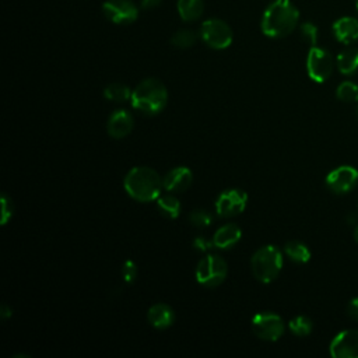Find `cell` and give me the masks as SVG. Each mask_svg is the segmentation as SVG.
<instances>
[{
	"mask_svg": "<svg viewBox=\"0 0 358 358\" xmlns=\"http://www.w3.org/2000/svg\"><path fill=\"white\" fill-rule=\"evenodd\" d=\"M300 20V12L290 0H276L262 17V31L266 37L283 38L290 35Z\"/></svg>",
	"mask_w": 358,
	"mask_h": 358,
	"instance_id": "6da1fadb",
	"label": "cell"
},
{
	"mask_svg": "<svg viewBox=\"0 0 358 358\" xmlns=\"http://www.w3.org/2000/svg\"><path fill=\"white\" fill-rule=\"evenodd\" d=\"M123 187L132 199L146 203L157 201L161 196L164 184L155 169L150 167H135L126 173Z\"/></svg>",
	"mask_w": 358,
	"mask_h": 358,
	"instance_id": "7a4b0ae2",
	"label": "cell"
},
{
	"mask_svg": "<svg viewBox=\"0 0 358 358\" xmlns=\"http://www.w3.org/2000/svg\"><path fill=\"white\" fill-rule=\"evenodd\" d=\"M168 103L165 85L157 78L143 80L132 93V105L142 114L157 115Z\"/></svg>",
	"mask_w": 358,
	"mask_h": 358,
	"instance_id": "3957f363",
	"label": "cell"
},
{
	"mask_svg": "<svg viewBox=\"0 0 358 358\" xmlns=\"http://www.w3.org/2000/svg\"><path fill=\"white\" fill-rule=\"evenodd\" d=\"M250 267L253 276L260 283H272L283 268V253L275 245H264L252 255Z\"/></svg>",
	"mask_w": 358,
	"mask_h": 358,
	"instance_id": "277c9868",
	"label": "cell"
},
{
	"mask_svg": "<svg viewBox=\"0 0 358 358\" xmlns=\"http://www.w3.org/2000/svg\"><path fill=\"white\" fill-rule=\"evenodd\" d=\"M228 264L219 255H207L196 267V280L205 287H217L227 279Z\"/></svg>",
	"mask_w": 358,
	"mask_h": 358,
	"instance_id": "5b68a950",
	"label": "cell"
},
{
	"mask_svg": "<svg viewBox=\"0 0 358 358\" xmlns=\"http://www.w3.org/2000/svg\"><path fill=\"white\" fill-rule=\"evenodd\" d=\"M252 330L264 341H276L284 334L286 325L275 312H259L252 319Z\"/></svg>",
	"mask_w": 358,
	"mask_h": 358,
	"instance_id": "8992f818",
	"label": "cell"
},
{
	"mask_svg": "<svg viewBox=\"0 0 358 358\" xmlns=\"http://www.w3.org/2000/svg\"><path fill=\"white\" fill-rule=\"evenodd\" d=\"M201 37L207 46L219 51L227 49L232 44V30L220 19L206 20L202 24Z\"/></svg>",
	"mask_w": 358,
	"mask_h": 358,
	"instance_id": "52a82bcc",
	"label": "cell"
},
{
	"mask_svg": "<svg viewBox=\"0 0 358 358\" xmlns=\"http://www.w3.org/2000/svg\"><path fill=\"white\" fill-rule=\"evenodd\" d=\"M333 67L334 62L330 52L318 46L311 48L307 58V71L315 83H325L332 76Z\"/></svg>",
	"mask_w": 358,
	"mask_h": 358,
	"instance_id": "ba28073f",
	"label": "cell"
},
{
	"mask_svg": "<svg viewBox=\"0 0 358 358\" xmlns=\"http://www.w3.org/2000/svg\"><path fill=\"white\" fill-rule=\"evenodd\" d=\"M358 184V171L351 165H341L326 176V187L336 195L351 192Z\"/></svg>",
	"mask_w": 358,
	"mask_h": 358,
	"instance_id": "9c48e42d",
	"label": "cell"
},
{
	"mask_svg": "<svg viewBox=\"0 0 358 358\" xmlns=\"http://www.w3.org/2000/svg\"><path fill=\"white\" fill-rule=\"evenodd\" d=\"M248 195L242 189H227L216 202V212L220 217H232L245 210Z\"/></svg>",
	"mask_w": 358,
	"mask_h": 358,
	"instance_id": "30bf717a",
	"label": "cell"
},
{
	"mask_svg": "<svg viewBox=\"0 0 358 358\" xmlns=\"http://www.w3.org/2000/svg\"><path fill=\"white\" fill-rule=\"evenodd\" d=\"M104 16L115 24H130L137 16L139 10L130 0H108L103 6Z\"/></svg>",
	"mask_w": 358,
	"mask_h": 358,
	"instance_id": "8fae6325",
	"label": "cell"
},
{
	"mask_svg": "<svg viewBox=\"0 0 358 358\" xmlns=\"http://www.w3.org/2000/svg\"><path fill=\"white\" fill-rule=\"evenodd\" d=\"M330 355L334 358H358V330H343L330 343Z\"/></svg>",
	"mask_w": 358,
	"mask_h": 358,
	"instance_id": "7c38bea8",
	"label": "cell"
},
{
	"mask_svg": "<svg viewBox=\"0 0 358 358\" xmlns=\"http://www.w3.org/2000/svg\"><path fill=\"white\" fill-rule=\"evenodd\" d=\"M194 179V173L188 167H176L172 168L164 178H162V184H164V189L167 192H184L187 191Z\"/></svg>",
	"mask_w": 358,
	"mask_h": 358,
	"instance_id": "4fadbf2b",
	"label": "cell"
},
{
	"mask_svg": "<svg viewBox=\"0 0 358 358\" xmlns=\"http://www.w3.org/2000/svg\"><path fill=\"white\" fill-rule=\"evenodd\" d=\"M135 128V119L133 115L126 110H118L115 111L107 123V129L111 137L114 139H123L130 135V132Z\"/></svg>",
	"mask_w": 358,
	"mask_h": 358,
	"instance_id": "5bb4252c",
	"label": "cell"
},
{
	"mask_svg": "<svg viewBox=\"0 0 358 358\" xmlns=\"http://www.w3.org/2000/svg\"><path fill=\"white\" fill-rule=\"evenodd\" d=\"M333 34L341 44H352L358 41V20L352 17H341L333 24Z\"/></svg>",
	"mask_w": 358,
	"mask_h": 358,
	"instance_id": "9a60e30c",
	"label": "cell"
},
{
	"mask_svg": "<svg viewBox=\"0 0 358 358\" xmlns=\"http://www.w3.org/2000/svg\"><path fill=\"white\" fill-rule=\"evenodd\" d=\"M147 319L150 325L158 330L168 329L175 322V312L167 304H155L147 312Z\"/></svg>",
	"mask_w": 358,
	"mask_h": 358,
	"instance_id": "2e32d148",
	"label": "cell"
},
{
	"mask_svg": "<svg viewBox=\"0 0 358 358\" xmlns=\"http://www.w3.org/2000/svg\"><path fill=\"white\" fill-rule=\"evenodd\" d=\"M242 237V231L237 224H225L223 227H220L214 237H213V242L214 246L219 249H230L231 246L237 245L239 242Z\"/></svg>",
	"mask_w": 358,
	"mask_h": 358,
	"instance_id": "e0dca14e",
	"label": "cell"
},
{
	"mask_svg": "<svg viewBox=\"0 0 358 358\" xmlns=\"http://www.w3.org/2000/svg\"><path fill=\"white\" fill-rule=\"evenodd\" d=\"M203 0H178V13L187 23L196 22L203 15Z\"/></svg>",
	"mask_w": 358,
	"mask_h": 358,
	"instance_id": "ac0fdd59",
	"label": "cell"
},
{
	"mask_svg": "<svg viewBox=\"0 0 358 358\" xmlns=\"http://www.w3.org/2000/svg\"><path fill=\"white\" fill-rule=\"evenodd\" d=\"M337 69L341 74L350 76L358 70V49L357 48H347L337 55L336 59Z\"/></svg>",
	"mask_w": 358,
	"mask_h": 358,
	"instance_id": "d6986e66",
	"label": "cell"
},
{
	"mask_svg": "<svg viewBox=\"0 0 358 358\" xmlns=\"http://www.w3.org/2000/svg\"><path fill=\"white\" fill-rule=\"evenodd\" d=\"M157 207L164 217L171 220L179 217V214H181V203H179L178 198H175L173 195L160 196L157 199Z\"/></svg>",
	"mask_w": 358,
	"mask_h": 358,
	"instance_id": "ffe728a7",
	"label": "cell"
},
{
	"mask_svg": "<svg viewBox=\"0 0 358 358\" xmlns=\"http://www.w3.org/2000/svg\"><path fill=\"white\" fill-rule=\"evenodd\" d=\"M286 255L296 263H307L311 259L309 248L300 241H290L284 245Z\"/></svg>",
	"mask_w": 358,
	"mask_h": 358,
	"instance_id": "44dd1931",
	"label": "cell"
},
{
	"mask_svg": "<svg viewBox=\"0 0 358 358\" xmlns=\"http://www.w3.org/2000/svg\"><path fill=\"white\" fill-rule=\"evenodd\" d=\"M132 93L133 92H130V88L128 85L121 83H112L107 85L104 90L105 99L115 103H125L128 100H132Z\"/></svg>",
	"mask_w": 358,
	"mask_h": 358,
	"instance_id": "7402d4cb",
	"label": "cell"
},
{
	"mask_svg": "<svg viewBox=\"0 0 358 358\" xmlns=\"http://www.w3.org/2000/svg\"><path fill=\"white\" fill-rule=\"evenodd\" d=\"M336 97L343 103L358 101V84L352 81H343L336 90Z\"/></svg>",
	"mask_w": 358,
	"mask_h": 358,
	"instance_id": "603a6c76",
	"label": "cell"
},
{
	"mask_svg": "<svg viewBox=\"0 0 358 358\" xmlns=\"http://www.w3.org/2000/svg\"><path fill=\"white\" fill-rule=\"evenodd\" d=\"M312 327H314L312 321L308 316H304V315L293 318L289 323V329L291 330V333L298 336V337H305V336L311 334Z\"/></svg>",
	"mask_w": 358,
	"mask_h": 358,
	"instance_id": "cb8c5ba5",
	"label": "cell"
},
{
	"mask_svg": "<svg viewBox=\"0 0 358 358\" xmlns=\"http://www.w3.org/2000/svg\"><path fill=\"white\" fill-rule=\"evenodd\" d=\"M198 40V35L195 31L192 30H179L173 34L171 42L175 48H181V49H187L195 45Z\"/></svg>",
	"mask_w": 358,
	"mask_h": 358,
	"instance_id": "d4e9b609",
	"label": "cell"
},
{
	"mask_svg": "<svg viewBox=\"0 0 358 358\" xmlns=\"http://www.w3.org/2000/svg\"><path fill=\"white\" fill-rule=\"evenodd\" d=\"M189 220L195 227L205 228L213 223V216L210 212H207L205 209H196L189 214Z\"/></svg>",
	"mask_w": 358,
	"mask_h": 358,
	"instance_id": "484cf974",
	"label": "cell"
},
{
	"mask_svg": "<svg viewBox=\"0 0 358 358\" xmlns=\"http://www.w3.org/2000/svg\"><path fill=\"white\" fill-rule=\"evenodd\" d=\"M301 37H302V40L308 44V45H311V48L312 46H316V44H318V27L315 26V24H312V23H304L302 26H301Z\"/></svg>",
	"mask_w": 358,
	"mask_h": 358,
	"instance_id": "4316f807",
	"label": "cell"
},
{
	"mask_svg": "<svg viewBox=\"0 0 358 358\" xmlns=\"http://www.w3.org/2000/svg\"><path fill=\"white\" fill-rule=\"evenodd\" d=\"M122 278L125 280V283H133L137 278V266L135 262L132 260H126L122 266Z\"/></svg>",
	"mask_w": 358,
	"mask_h": 358,
	"instance_id": "83f0119b",
	"label": "cell"
},
{
	"mask_svg": "<svg viewBox=\"0 0 358 358\" xmlns=\"http://www.w3.org/2000/svg\"><path fill=\"white\" fill-rule=\"evenodd\" d=\"M0 203H2V225H6L8 221L13 217V202L12 199L5 194L2 195V199H0Z\"/></svg>",
	"mask_w": 358,
	"mask_h": 358,
	"instance_id": "f1b7e54d",
	"label": "cell"
},
{
	"mask_svg": "<svg viewBox=\"0 0 358 358\" xmlns=\"http://www.w3.org/2000/svg\"><path fill=\"white\" fill-rule=\"evenodd\" d=\"M194 246H195L198 250H202V252L210 250L212 248H216L213 241H207V239H205V238H196L195 242H194Z\"/></svg>",
	"mask_w": 358,
	"mask_h": 358,
	"instance_id": "f546056e",
	"label": "cell"
},
{
	"mask_svg": "<svg viewBox=\"0 0 358 358\" xmlns=\"http://www.w3.org/2000/svg\"><path fill=\"white\" fill-rule=\"evenodd\" d=\"M347 314L351 319L358 322V297L352 298L347 305Z\"/></svg>",
	"mask_w": 358,
	"mask_h": 358,
	"instance_id": "4dcf8cb0",
	"label": "cell"
},
{
	"mask_svg": "<svg viewBox=\"0 0 358 358\" xmlns=\"http://www.w3.org/2000/svg\"><path fill=\"white\" fill-rule=\"evenodd\" d=\"M162 0H142V6L143 9H155L157 6L161 5Z\"/></svg>",
	"mask_w": 358,
	"mask_h": 358,
	"instance_id": "1f68e13d",
	"label": "cell"
},
{
	"mask_svg": "<svg viewBox=\"0 0 358 358\" xmlns=\"http://www.w3.org/2000/svg\"><path fill=\"white\" fill-rule=\"evenodd\" d=\"M12 315H13L12 309H9L8 305H3V307H2V316H3V318H9V316H12Z\"/></svg>",
	"mask_w": 358,
	"mask_h": 358,
	"instance_id": "d6a6232c",
	"label": "cell"
},
{
	"mask_svg": "<svg viewBox=\"0 0 358 358\" xmlns=\"http://www.w3.org/2000/svg\"><path fill=\"white\" fill-rule=\"evenodd\" d=\"M354 239H355V242L358 244V224H357L355 228H354Z\"/></svg>",
	"mask_w": 358,
	"mask_h": 358,
	"instance_id": "836d02e7",
	"label": "cell"
},
{
	"mask_svg": "<svg viewBox=\"0 0 358 358\" xmlns=\"http://www.w3.org/2000/svg\"><path fill=\"white\" fill-rule=\"evenodd\" d=\"M355 221H357V219H355V216H352V214H350V216H348V221H347V223H348V224H352V223H355Z\"/></svg>",
	"mask_w": 358,
	"mask_h": 358,
	"instance_id": "e575fe53",
	"label": "cell"
},
{
	"mask_svg": "<svg viewBox=\"0 0 358 358\" xmlns=\"http://www.w3.org/2000/svg\"><path fill=\"white\" fill-rule=\"evenodd\" d=\"M355 6H357V10H358V0H355Z\"/></svg>",
	"mask_w": 358,
	"mask_h": 358,
	"instance_id": "d590c367",
	"label": "cell"
},
{
	"mask_svg": "<svg viewBox=\"0 0 358 358\" xmlns=\"http://www.w3.org/2000/svg\"><path fill=\"white\" fill-rule=\"evenodd\" d=\"M357 118H358V108H357Z\"/></svg>",
	"mask_w": 358,
	"mask_h": 358,
	"instance_id": "8d00e7d4",
	"label": "cell"
}]
</instances>
